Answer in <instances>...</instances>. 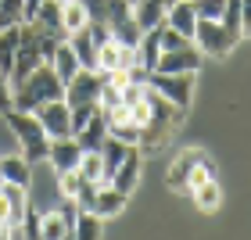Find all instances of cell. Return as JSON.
<instances>
[{"instance_id": "obj_27", "label": "cell", "mask_w": 251, "mask_h": 240, "mask_svg": "<svg viewBox=\"0 0 251 240\" xmlns=\"http://www.w3.org/2000/svg\"><path fill=\"white\" fill-rule=\"evenodd\" d=\"M25 22V0H0V32Z\"/></svg>"}, {"instance_id": "obj_6", "label": "cell", "mask_w": 251, "mask_h": 240, "mask_svg": "<svg viewBox=\"0 0 251 240\" xmlns=\"http://www.w3.org/2000/svg\"><path fill=\"white\" fill-rule=\"evenodd\" d=\"M147 86L154 90V94H162L165 100H173V104L183 111L190 104V94H194V75L190 72H147Z\"/></svg>"}, {"instance_id": "obj_28", "label": "cell", "mask_w": 251, "mask_h": 240, "mask_svg": "<svg viewBox=\"0 0 251 240\" xmlns=\"http://www.w3.org/2000/svg\"><path fill=\"white\" fill-rule=\"evenodd\" d=\"M43 237H47V240L72 237V222L65 219V212H50V215H43Z\"/></svg>"}, {"instance_id": "obj_14", "label": "cell", "mask_w": 251, "mask_h": 240, "mask_svg": "<svg viewBox=\"0 0 251 240\" xmlns=\"http://www.w3.org/2000/svg\"><path fill=\"white\" fill-rule=\"evenodd\" d=\"M165 25H173L176 32H183L187 40H194V29H198V11H194V0H176V4L165 11Z\"/></svg>"}, {"instance_id": "obj_21", "label": "cell", "mask_w": 251, "mask_h": 240, "mask_svg": "<svg viewBox=\"0 0 251 240\" xmlns=\"http://www.w3.org/2000/svg\"><path fill=\"white\" fill-rule=\"evenodd\" d=\"M72 237L79 240H97V237H104V219L94 212V208H83L75 215V222H72Z\"/></svg>"}, {"instance_id": "obj_41", "label": "cell", "mask_w": 251, "mask_h": 240, "mask_svg": "<svg viewBox=\"0 0 251 240\" xmlns=\"http://www.w3.org/2000/svg\"><path fill=\"white\" fill-rule=\"evenodd\" d=\"M173 4H176V0H165V7H173Z\"/></svg>"}, {"instance_id": "obj_25", "label": "cell", "mask_w": 251, "mask_h": 240, "mask_svg": "<svg viewBox=\"0 0 251 240\" xmlns=\"http://www.w3.org/2000/svg\"><path fill=\"white\" fill-rule=\"evenodd\" d=\"M61 25H65V32H75V29L90 25L86 7L79 4V0H61Z\"/></svg>"}, {"instance_id": "obj_1", "label": "cell", "mask_w": 251, "mask_h": 240, "mask_svg": "<svg viewBox=\"0 0 251 240\" xmlns=\"http://www.w3.org/2000/svg\"><path fill=\"white\" fill-rule=\"evenodd\" d=\"M65 97V83L58 79L50 65H40L32 68V72L15 83V108L18 111H36L40 104H47V100H61Z\"/></svg>"}, {"instance_id": "obj_4", "label": "cell", "mask_w": 251, "mask_h": 240, "mask_svg": "<svg viewBox=\"0 0 251 240\" xmlns=\"http://www.w3.org/2000/svg\"><path fill=\"white\" fill-rule=\"evenodd\" d=\"M100 86H104L100 68H79L65 83V104L68 108H100Z\"/></svg>"}, {"instance_id": "obj_16", "label": "cell", "mask_w": 251, "mask_h": 240, "mask_svg": "<svg viewBox=\"0 0 251 240\" xmlns=\"http://www.w3.org/2000/svg\"><path fill=\"white\" fill-rule=\"evenodd\" d=\"M0 179H4V183H15V187H22V190H29V183H32V165H29L22 154L0 158Z\"/></svg>"}, {"instance_id": "obj_10", "label": "cell", "mask_w": 251, "mask_h": 240, "mask_svg": "<svg viewBox=\"0 0 251 240\" xmlns=\"http://www.w3.org/2000/svg\"><path fill=\"white\" fill-rule=\"evenodd\" d=\"M32 25H36L40 32H47V36L65 40L68 32L61 25V0H43V4L36 7V15H32Z\"/></svg>"}, {"instance_id": "obj_35", "label": "cell", "mask_w": 251, "mask_h": 240, "mask_svg": "<svg viewBox=\"0 0 251 240\" xmlns=\"http://www.w3.org/2000/svg\"><path fill=\"white\" fill-rule=\"evenodd\" d=\"M11 108H15V90H11V79L0 72V115H7Z\"/></svg>"}, {"instance_id": "obj_9", "label": "cell", "mask_w": 251, "mask_h": 240, "mask_svg": "<svg viewBox=\"0 0 251 240\" xmlns=\"http://www.w3.org/2000/svg\"><path fill=\"white\" fill-rule=\"evenodd\" d=\"M79 158H83V147H79L75 136H58V140H50V154L47 162L54 165V172H72V168H79Z\"/></svg>"}, {"instance_id": "obj_7", "label": "cell", "mask_w": 251, "mask_h": 240, "mask_svg": "<svg viewBox=\"0 0 251 240\" xmlns=\"http://www.w3.org/2000/svg\"><path fill=\"white\" fill-rule=\"evenodd\" d=\"M32 115L40 119V125L47 129L50 140H58V136H72V111H68L65 97H61V100H47V104H40Z\"/></svg>"}, {"instance_id": "obj_30", "label": "cell", "mask_w": 251, "mask_h": 240, "mask_svg": "<svg viewBox=\"0 0 251 240\" xmlns=\"http://www.w3.org/2000/svg\"><path fill=\"white\" fill-rule=\"evenodd\" d=\"M219 22H223V25L233 32L237 40H241V36H244V32H241V0H226V7H223V18H219Z\"/></svg>"}, {"instance_id": "obj_5", "label": "cell", "mask_w": 251, "mask_h": 240, "mask_svg": "<svg viewBox=\"0 0 251 240\" xmlns=\"http://www.w3.org/2000/svg\"><path fill=\"white\" fill-rule=\"evenodd\" d=\"M194 43H198L201 54H215V58H223V54H230V50L237 47V36L223 25L219 18H198Z\"/></svg>"}, {"instance_id": "obj_32", "label": "cell", "mask_w": 251, "mask_h": 240, "mask_svg": "<svg viewBox=\"0 0 251 240\" xmlns=\"http://www.w3.org/2000/svg\"><path fill=\"white\" fill-rule=\"evenodd\" d=\"M83 176H79V168H72V172H61V193H65V197L68 201H75L79 197V190H83Z\"/></svg>"}, {"instance_id": "obj_42", "label": "cell", "mask_w": 251, "mask_h": 240, "mask_svg": "<svg viewBox=\"0 0 251 240\" xmlns=\"http://www.w3.org/2000/svg\"><path fill=\"white\" fill-rule=\"evenodd\" d=\"M129 4H140V0H129Z\"/></svg>"}, {"instance_id": "obj_3", "label": "cell", "mask_w": 251, "mask_h": 240, "mask_svg": "<svg viewBox=\"0 0 251 240\" xmlns=\"http://www.w3.org/2000/svg\"><path fill=\"white\" fill-rule=\"evenodd\" d=\"M40 65H47V58H43V32L32 25V22H25L18 32V50H15V65H11V75L7 79H15V83H22L32 68H40Z\"/></svg>"}, {"instance_id": "obj_2", "label": "cell", "mask_w": 251, "mask_h": 240, "mask_svg": "<svg viewBox=\"0 0 251 240\" xmlns=\"http://www.w3.org/2000/svg\"><path fill=\"white\" fill-rule=\"evenodd\" d=\"M4 119H7L11 129H15V140L22 144V158H25L29 165L47 162V154H50V136H47V129L40 125V119L32 115V111H18V108H11Z\"/></svg>"}, {"instance_id": "obj_20", "label": "cell", "mask_w": 251, "mask_h": 240, "mask_svg": "<svg viewBox=\"0 0 251 240\" xmlns=\"http://www.w3.org/2000/svg\"><path fill=\"white\" fill-rule=\"evenodd\" d=\"M204 162V154L201 151H183L173 162V168H169V187H176V190H187V179H190V168Z\"/></svg>"}, {"instance_id": "obj_11", "label": "cell", "mask_w": 251, "mask_h": 240, "mask_svg": "<svg viewBox=\"0 0 251 240\" xmlns=\"http://www.w3.org/2000/svg\"><path fill=\"white\" fill-rule=\"evenodd\" d=\"M140 151H136V147H129V154H126L122 158V165L115 168V176H111L108 183H111V187H115V190H122V193H133L136 190V179H140Z\"/></svg>"}, {"instance_id": "obj_22", "label": "cell", "mask_w": 251, "mask_h": 240, "mask_svg": "<svg viewBox=\"0 0 251 240\" xmlns=\"http://www.w3.org/2000/svg\"><path fill=\"white\" fill-rule=\"evenodd\" d=\"M129 154V144H122L119 136H111L108 133V140H104V147H100V162H104V183L115 176V168L122 165V158Z\"/></svg>"}, {"instance_id": "obj_8", "label": "cell", "mask_w": 251, "mask_h": 240, "mask_svg": "<svg viewBox=\"0 0 251 240\" xmlns=\"http://www.w3.org/2000/svg\"><path fill=\"white\" fill-rule=\"evenodd\" d=\"M201 58L204 54L198 50V43H190V47H179V50H162V58H158V65H154V72H173V75H179V72H198L201 68Z\"/></svg>"}, {"instance_id": "obj_38", "label": "cell", "mask_w": 251, "mask_h": 240, "mask_svg": "<svg viewBox=\"0 0 251 240\" xmlns=\"http://www.w3.org/2000/svg\"><path fill=\"white\" fill-rule=\"evenodd\" d=\"M241 32L251 36V0H241Z\"/></svg>"}, {"instance_id": "obj_29", "label": "cell", "mask_w": 251, "mask_h": 240, "mask_svg": "<svg viewBox=\"0 0 251 240\" xmlns=\"http://www.w3.org/2000/svg\"><path fill=\"white\" fill-rule=\"evenodd\" d=\"M108 133H111V136H119V140H122V144H129V147L140 144V125L129 122V119H126V122H115V125H108Z\"/></svg>"}, {"instance_id": "obj_17", "label": "cell", "mask_w": 251, "mask_h": 240, "mask_svg": "<svg viewBox=\"0 0 251 240\" xmlns=\"http://www.w3.org/2000/svg\"><path fill=\"white\" fill-rule=\"evenodd\" d=\"M158 58H162V25H158V29H147L144 36H140V43H136V61H140L147 72H154Z\"/></svg>"}, {"instance_id": "obj_26", "label": "cell", "mask_w": 251, "mask_h": 240, "mask_svg": "<svg viewBox=\"0 0 251 240\" xmlns=\"http://www.w3.org/2000/svg\"><path fill=\"white\" fill-rule=\"evenodd\" d=\"M79 176L90 183H104V162H100V151H83L79 158Z\"/></svg>"}, {"instance_id": "obj_39", "label": "cell", "mask_w": 251, "mask_h": 240, "mask_svg": "<svg viewBox=\"0 0 251 240\" xmlns=\"http://www.w3.org/2000/svg\"><path fill=\"white\" fill-rule=\"evenodd\" d=\"M11 222V208H7V201H4V193H0V226Z\"/></svg>"}, {"instance_id": "obj_15", "label": "cell", "mask_w": 251, "mask_h": 240, "mask_svg": "<svg viewBox=\"0 0 251 240\" xmlns=\"http://www.w3.org/2000/svg\"><path fill=\"white\" fill-rule=\"evenodd\" d=\"M75 140H79V147H83V151H100V147H104V140H108V119H104V111H97V115L75 133Z\"/></svg>"}, {"instance_id": "obj_18", "label": "cell", "mask_w": 251, "mask_h": 240, "mask_svg": "<svg viewBox=\"0 0 251 240\" xmlns=\"http://www.w3.org/2000/svg\"><path fill=\"white\" fill-rule=\"evenodd\" d=\"M165 11H169L165 0H140V4H133V15H136V25H140V32L165 25Z\"/></svg>"}, {"instance_id": "obj_36", "label": "cell", "mask_w": 251, "mask_h": 240, "mask_svg": "<svg viewBox=\"0 0 251 240\" xmlns=\"http://www.w3.org/2000/svg\"><path fill=\"white\" fill-rule=\"evenodd\" d=\"M79 4L86 7V18H90V22H100V25H104V11H108V0H79Z\"/></svg>"}, {"instance_id": "obj_31", "label": "cell", "mask_w": 251, "mask_h": 240, "mask_svg": "<svg viewBox=\"0 0 251 240\" xmlns=\"http://www.w3.org/2000/svg\"><path fill=\"white\" fill-rule=\"evenodd\" d=\"M18 226H22V237H32V240L43 237V215H36L32 208H25V215H22Z\"/></svg>"}, {"instance_id": "obj_13", "label": "cell", "mask_w": 251, "mask_h": 240, "mask_svg": "<svg viewBox=\"0 0 251 240\" xmlns=\"http://www.w3.org/2000/svg\"><path fill=\"white\" fill-rule=\"evenodd\" d=\"M65 40H68V47L75 50L79 68H97V40H94V32H90V25L75 29V32H68Z\"/></svg>"}, {"instance_id": "obj_37", "label": "cell", "mask_w": 251, "mask_h": 240, "mask_svg": "<svg viewBox=\"0 0 251 240\" xmlns=\"http://www.w3.org/2000/svg\"><path fill=\"white\" fill-rule=\"evenodd\" d=\"M68 111H72V136H75V133H79V129H83V125L90 122V119L97 115L100 108H68Z\"/></svg>"}, {"instance_id": "obj_40", "label": "cell", "mask_w": 251, "mask_h": 240, "mask_svg": "<svg viewBox=\"0 0 251 240\" xmlns=\"http://www.w3.org/2000/svg\"><path fill=\"white\" fill-rule=\"evenodd\" d=\"M40 4H43V0H25V22H32V15H36Z\"/></svg>"}, {"instance_id": "obj_24", "label": "cell", "mask_w": 251, "mask_h": 240, "mask_svg": "<svg viewBox=\"0 0 251 240\" xmlns=\"http://www.w3.org/2000/svg\"><path fill=\"white\" fill-rule=\"evenodd\" d=\"M190 193H194V201H198L201 212H215V208H219V201H223V187H219L215 179L201 183V187H194Z\"/></svg>"}, {"instance_id": "obj_34", "label": "cell", "mask_w": 251, "mask_h": 240, "mask_svg": "<svg viewBox=\"0 0 251 240\" xmlns=\"http://www.w3.org/2000/svg\"><path fill=\"white\" fill-rule=\"evenodd\" d=\"M208 179H215V176H212V165H208V158H204V162H198V165L190 168L187 190H194V187H201V183H208Z\"/></svg>"}, {"instance_id": "obj_33", "label": "cell", "mask_w": 251, "mask_h": 240, "mask_svg": "<svg viewBox=\"0 0 251 240\" xmlns=\"http://www.w3.org/2000/svg\"><path fill=\"white\" fill-rule=\"evenodd\" d=\"M223 7H226V0H194L198 18H223Z\"/></svg>"}, {"instance_id": "obj_43", "label": "cell", "mask_w": 251, "mask_h": 240, "mask_svg": "<svg viewBox=\"0 0 251 240\" xmlns=\"http://www.w3.org/2000/svg\"><path fill=\"white\" fill-rule=\"evenodd\" d=\"M0 183H4V179H0Z\"/></svg>"}, {"instance_id": "obj_23", "label": "cell", "mask_w": 251, "mask_h": 240, "mask_svg": "<svg viewBox=\"0 0 251 240\" xmlns=\"http://www.w3.org/2000/svg\"><path fill=\"white\" fill-rule=\"evenodd\" d=\"M18 32H22V25H11V29L0 32V72H4V75H11V65H15Z\"/></svg>"}, {"instance_id": "obj_12", "label": "cell", "mask_w": 251, "mask_h": 240, "mask_svg": "<svg viewBox=\"0 0 251 240\" xmlns=\"http://www.w3.org/2000/svg\"><path fill=\"white\" fill-rule=\"evenodd\" d=\"M126 201H129V193H122V190H115L111 183H100L97 187V193H94V208L100 219H111V215H119L122 208H126Z\"/></svg>"}, {"instance_id": "obj_19", "label": "cell", "mask_w": 251, "mask_h": 240, "mask_svg": "<svg viewBox=\"0 0 251 240\" xmlns=\"http://www.w3.org/2000/svg\"><path fill=\"white\" fill-rule=\"evenodd\" d=\"M50 68L58 72L61 83H68V79L79 72V58H75V50L68 47V40H58V47H54V58H50Z\"/></svg>"}]
</instances>
